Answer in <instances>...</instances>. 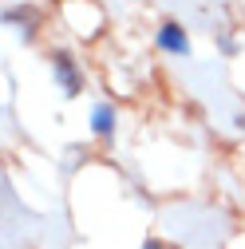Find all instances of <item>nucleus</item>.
<instances>
[{
  "instance_id": "obj_1",
  "label": "nucleus",
  "mask_w": 245,
  "mask_h": 249,
  "mask_svg": "<svg viewBox=\"0 0 245 249\" xmlns=\"http://www.w3.org/2000/svg\"><path fill=\"white\" fill-rule=\"evenodd\" d=\"M158 48H162V52H186V32H182L178 24H162V32H158Z\"/></svg>"
},
{
  "instance_id": "obj_2",
  "label": "nucleus",
  "mask_w": 245,
  "mask_h": 249,
  "mask_svg": "<svg viewBox=\"0 0 245 249\" xmlns=\"http://www.w3.org/2000/svg\"><path fill=\"white\" fill-rule=\"evenodd\" d=\"M59 79L68 83V95H75V91H79V75H75V68L68 64L64 55H59Z\"/></svg>"
},
{
  "instance_id": "obj_3",
  "label": "nucleus",
  "mask_w": 245,
  "mask_h": 249,
  "mask_svg": "<svg viewBox=\"0 0 245 249\" xmlns=\"http://www.w3.org/2000/svg\"><path fill=\"white\" fill-rule=\"evenodd\" d=\"M91 119H95V131H99V135L111 131V107H95V115H91Z\"/></svg>"
},
{
  "instance_id": "obj_4",
  "label": "nucleus",
  "mask_w": 245,
  "mask_h": 249,
  "mask_svg": "<svg viewBox=\"0 0 245 249\" xmlns=\"http://www.w3.org/2000/svg\"><path fill=\"white\" fill-rule=\"evenodd\" d=\"M146 249H174V245H162V241H146Z\"/></svg>"
}]
</instances>
